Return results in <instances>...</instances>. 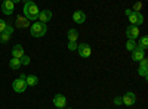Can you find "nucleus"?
<instances>
[{"label":"nucleus","instance_id":"f257e3e1","mask_svg":"<svg viewBox=\"0 0 148 109\" xmlns=\"http://www.w3.org/2000/svg\"><path fill=\"white\" fill-rule=\"evenodd\" d=\"M24 16H25L28 21H33V19H37V16H39V6H37L33 0H30V2H25V5H24Z\"/></svg>","mask_w":148,"mask_h":109},{"label":"nucleus","instance_id":"f03ea898","mask_svg":"<svg viewBox=\"0 0 148 109\" xmlns=\"http://www.w3.org/2000/svg\"><path fill=\"white\" fill-rule=\"evenodd\" d=\"M46 31H47V27H46V24H43V22H34L33 25L30 27V32H31V35L33 37H43V35L46 34Z\"/></svg>","mask_w":148,"mask_h":109},{"label":"nucleus","instance_id":"7ed1b4c3","mask_svg":"<svg viewBox=\"0 0 148 109\" xmlns=\"http://www.w3.org/2000/svg\"><path fill=\"white\" fill-rule=\"evenodd\" d=\"M77 52L82 58H89L92 55V49H90V46L88 43H80L77 44Z\"/></svg>","mask_w":148,"mask_h":109},{"label":"nucleus","instance_id":"20e7f679","mask_svg":"<svg viewBox=\"0 0 148 109\" xmlns=\"http://www.w3.org/2000/svg\"><path fill=\"white\" fill-rule=\"evenodd\" d=\"M12 89H14L16 93H24V91L27 90V83H25V80L16 78L14 83H12Z\"/></svg>","mask_w":148,"mask_h":109},{"label":"nucleus","instance_id":"39448f33","mask_svg":"<svg viewBox=\"0 0 148 109\" xmlns=\"http://www.w3.org/2000/svg\"><path fill=\"white\" fill-rule=\"evenodd\" d=\"M129 18V22L132 24V25H141V24H144V16L139 14V12H132V14L127 16Z\"/></svg>","mask_w":148,"mask_h":109},{"label":"nucleus","instance_id":"423d86ee","mask_svg":"<svg viewBox=\"0 0 148 109\" xmlns=\"http://www.w3.org/2000/svg\"><path fill=\"white\" fill-rule=\"evenodd\" d=\"M126 35H127V39H129V40H136V39L139 37V27H136V25H130V27H127V30H126Z\"/></svg>","mask_w":148,"mask_h":109},{"label":"nucleus","instance_id":"0eeeda50","mask_svg":"<svg viewBox=\"0 0 148 109\" xmlns=\"http://www.w3.org/2000/svg\"><path fill=\"white\" fill-rule=\"evenodd\" d=\"M121 100L126 106H132L135 102H136V94H135L133 91H127L125 96H121Z\"/></svg>","mask_w":148,"mask_h":109},{"label":"nucleus","instance_id":"6e6552de","mask_svg":"<svg viewBox=\"0 0 148 109\" xmlns=\"http://www.w3.org/2000/svg\"><path fill=\"white\" fill-rule=\"evenodd\" d=\"M14 7H15V5L12 3L10 0H5V2L2 3V12L5 15H8V16L14 14Z\"/></svg>","mask_w":148,"mask_h":109},{"label":"nucleus","instance_id":"1a4fd4ad","mask_svg":"<svg viewBox=\"0 0 148 109\" xmlns=\"http://www.w3.org/2000/svg\"><path fill=\"white\" fill-rule=\"evenodd\" d=\"M37 19H39V22L46 24V22H49V21L52 19V12H51V10H47V9L40 10V12H39V16H37Z\"/></svg>","mask_w":148,"mask_h":109},{"label":"nucleus","instance_id":"9d476101","mask_svg":"<svg viewBox=\"0 0 148 109\" xmlns=\"http://www.w3.org/2000/svg\"><path fill=\"white\" fill-rule=\"evenodd\" d=\"M138 74H139L142 78H147V77H148V60H147V58H144V59L141 60V66H139V69H138Z\"/></svg>","mask_w":148,"mask_h":109},{"label":"nucleus","instance_id":"9b49d317","mask_svg":"<svg viewBox=\"0 0 148 109\" xmlns=\"http://www.w3.org/2000/svg\"><path fill=\"white\" fill-rule=\"evenodd\" d=\"M15 25H16V28H28L30 27V21L25 18V16H16V21H15Z\"/></svg>","mask_w":148,"mask_h":109},{"label":"nucleus","instance_id":"f8f14e48","mask_svg":"<svg viewBox=\"0 0 148 109\" xmlns=\"http://www.w3.org/2000/svg\"><path fill=\"white\" fill-rule=\"evenodd\" d=\"M144 58H145V50L136 46V47L132 50V59H133V60H142Z\"/></svg>","mask_w":148,"mask_h":109},{"label":"nucleus","instance_id":"ddd939ff","mask_svg":"<svg viewBox=\"0 0 148 109\" xmlns=\"http://www.w3.org/2000/svg\"><path fill=\"white\" fill-rule=\"evenodd\" d=\"M53 105H55L56 108H65V105H67L65 96H64V94H56L55 97H53Z\"/></svg>","mask_w":148,"mask_h":109},{"label":"nucleus","instance_id":"4468645a","mask_svg":"<svg viewBox=\"0 0 148 109\" xmlns=\"http://www.w3.org/2000/svg\"><path fill=\"white\" fill-rule=\"evenodd\" d=\"M73 21L76 22V24H83L86 21V15H84V12L83 10H76L73 14Z\"/></svg>","mask_w":148,"mask_h":109},{"label":"nucleus","instance_id":"2eb2a0df","mask_svg":"<svg viewBox=\"0 0 148 109\" xmlns=\"http://www.w3.org/2000/svg\"><path fill=\"white\" fill-rule=\"evenodd\" d=\"M24 55V49H22V46L21 44H16L14 46V49H12V58H21Z\"/></svg>","mask_w":148,"mask_h":109},{"label":"nucleus","instance_id":"dca6fc26","mask_svg":"<svg viewBox=\"0 0 148 109\" xmlns=\"http://www.w3.org/2000/svg\"><path fill=\"white\" fill-rule=\"evenodd\" d=\"M67 37H68V41H77V39H79V32H77V30H74V28L68 30Z\"/></svg>","mask_w":148,"mask_h":109},{"label":"nucleus","instance_id":"f3484780","mask_svg":"<svg viewBox=\"0 0 148 109\" xmlns=\"http://www.w3.org/2000/svg\"><path fill=\"white\" fill-rule=\"evenodd\" d=\"M9 66H10L12 69H18V68H21L22 65H21V60H19L18 58H12L10 62H9Z\"/></svg>","mask_w":148,"mask_h":109},{"label":"nucleus","instance_id":"a211bd4d","mask_svg":"<svg viewBox=\"0 0 148 109\" xmlns=\"http://www.w3.org/2000/svg\"><path fill=\"white\" fill-rule=\"evenodd\" d=\"M25 83H27V86H36L39 83V78L36 75H28V77H25Z\"/></svg>","mask_w":148,"mask_h":109},{"label":"nucleus","instance_id":"6ab92c4d","mask_svg":"<svg viewBox=\"0 0 148 109\" xmlns=\"http://www.w3.org/2000/svg\"><path fill=\"white\" fill-rule=\"evenodd\" d=\"M136 46L138 47H141V49H147V47H148V37H147V35H144V37L141 39V41L139 43H136Z\"/></svg>","mask_w":148,"mask_h":109},{"label":"nucleus","instance_id":"aec40b11","mask_svg":"<svg viewBox=\"0 0 148 109\" xmlns=\"http://www.w3.org/2000/svg\"><path fill=\"white\" fill-rule=\"evenodd\" d=\"M135 47H136V41H135V40H129V39H127V43H126V49L132 52V50L135 49Z\"/></svg>","mask_w":148,"mask_h":109},{"label":"nucleus","instance_id":"412c9836","mask_svg":"<svg viewBox=\"0 0 148 109\" xmlns=\"http://www.w3.org/2000/svg\"><path fill=\"white\" fill-rule=\"evenodd\" d=\"M19 60H21V65H30V58L25 56V55H22L19 58Z\"/></svg>","mask_w":148,"mask_h":109},{"label":"nucleus","instance_id":"4be33fe9","mask_svg":"<svg viewBox=\"0 0 148 109\" xmlns=\"http://www.w3.org/2000/svg\"><path fill=\"white\" fill-rule=\"evenodd\" d=\"M9 39H10V35H9V34H6V32H0V41H2V43L9 41Z\"/></svg>","mask_w":148,"mask_h":109},{"label":"nucleus","instance_id":"5701e85b","mask_svg":"<svg viewBox=\"0 0 148 109\" xmlns=\"http://www.w3.org/2000/svg\"><path fill=\"white\" fill-rule=\"evenodd\" d=\"M68 50H71V52L73 50H77V43L76 41H70L68 43Z\"/></svg>","mask_w":148,"mask_h":109},{"label":"nucleus","instance_id":"b1692460","mask_svg":"<svg viewBox=\"0 0 148 109\" xmlns=\"http://www.w3.org/2000/svg\"><path fill=\"white\" fill-rule=\"evenodd\" d=\"M142 9V2H136L133 5V12H139Z\"/></svg>","mask_w":148,"mask_h":109},{"label":"nucleus","instance_id":"393cba45","mask_svg":"<svg viewBox=\"0 0 148 109\" xmlns=\"http://www.w3.org/2000/svg\"><path fill=\"white\" fill-rule=\"evenodd\" d=\"M3 32H6V34L12 35V32H14V27H12V25H9V24H8V25H6V28H5V31H3Z\"/></svg>","mask_w":148,"mask_h":109},{"label":"nucleus","instance_id":"a878e982","mask_svg":"<svg viewBox=\"0 0 148 109\" xmlns=\"http://www.w3.org/2000/svg\"><path fill=\"white\" fill-rule=\"evenodd\" d=\"M6 25H8V22H6L5 19H0V32H3V31H5Z\"/></svg>","mask_w":148,"mask_h":109},{"label":"nucleus","instance_id":"bb28decb","mask_svg":"<svg viewBox=\"0 0 148 109\" xmlns=\"http://www.w3.org/2000/svg\"><path fill=\"white\" fill-rule=\"evenodd\" d=\"M114 103L119 106V105H123V100H121V97H120V96H117V97L114 99Z\"/></svg>","mask_w":148,"mask_h":109},{"label":"nucleus","instance_id":"cd10ccee","mask_svg":"<svg viewBox=\"0 0 148 109\" xmlns=\"http://www.w3.org/2000/svg\"><path fill=\"white\" fill-rule=\"evenodd\" d=\"M132 12H133L132 9H126V10H125V15H126V16H129V15L132 14Z\"/></svg>","mask_w":148,"mask_h":109},{"label":"nucleus","instance_id":"c85d7f7f","mask_svg":"<svg viewBox=\"0 0 148 109\" xmlns=\"http://www.w3.org/2000/svg\"><path fill=\"white\" fill-rule=\"evenodd\" d=\"M10 2H12V3H14V5H15V3H19V2H21V0H10Z\"/></svg>","mask_w":148,"mask_h":109},{"label":"nucleus","instance_id":"c756f323","mask_svg":"<svg viewBox=\"0 0 148 109\" xmlns=\"http://www.w3.org/2000/svg\"><path fill=\"white\" fill-rule=\"evenodd\" d=\"M68 109H73V108H68Z\"/></svg>","mask_w":148,"mask_h":109},{"label":"nucleus","instance_id":"7c9ffc66","mask_svg":"<svg viewBox=\"0 0 148 109\" xmlns=\"http://www.w3.org/2000/svg\"><path fill=\"white\" fill-rule=\"evenodd\" d=\"M2 2H5V0H2Z\"/></svg>","mask_w":148,"mask_h":109}]
</instances>
